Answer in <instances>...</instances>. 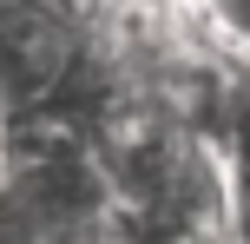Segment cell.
<instances>
[{
	"mask_svg": "<svg viewBox=\"0 0 250 244\" xmlns=\"http://www.w3.org/2000/svg\"><path fill=\"white\" fill-rule=\"evenodd\" d=\"M185 13L230 53L237 66H250V0H185Z\"/></svg>",
	"mask_w": 250,
	"mask_h": 244,
	"instance_id": "7a4b0ae2",
	"label": "cell"
},
{
	"mask_svg": "<svg viewBox=\"0 0 250 244\" xmlns=\"http://www.w3.org/2000/svg\"><path fill=\"white\" fill-rule=\"evenodd\" d=\"M0 238L99 244L119 238V178L86 119L66 106H20L0 119Z\"/></svg>",
	"mask_w": 250,
	"mask_h": 244,
	"instance_id": "6da1fadb",
	"label": "cell"
}]
</instances>
